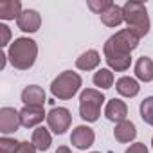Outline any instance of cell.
<instances>
[{"label":"cell","mask_w":153,"mask_h":153,"mask_svg":"<svg viewBox=\"0 0 153 153\" xmlns=\"http://www.w3.org/2000/svg\"><path fill=\"white\" fill-rule=\"evenodd\" d=\"M105 96L97 88H85L79 94V115L87 123H96L101 115V106L105 103Z\"/></svg>","instance_id":"4"},{"label":"cell","mask_w":153,"mask_h":153,"mask_svg":"<svg viewBox=\"0 0 153 153\" xmlns=\"http://www.w3.org/2000/svg\"><path fill=\"white\" fill-rule=\"evenodd\" d=\"M56 153H72V151H70V148H67V146H59V148L56 149Z\"/></svg>","instance_id":"28"},{"label":"cell","mask_w":153,"mask_h":153,"mask_svg":"<svg viewBox=\"0 0 153 153\" xmlns=\"http://www.w3.org/2000/svg\"><path fill=\"white\" fill-rule=\"evenodd\" d=\"M90 153H99V151H90Z\"/></svg>","instance_id":"31"},{"label":"cell","mask_w":153,"mask_h":153,"mask_svg":"<svg viewBox=\"0 0 153 153\" xmlns=\"http://www.w3.org/2000/svg\"><path fill=\"white\" fill-rule=\"evenodd\" d=\"M105 115H106V119L108 121H112V123H121V121H126V117H128V106H126V103L124 101H121V99H110L108 103H106V106H105Z\"/></svg>","instance_id":"13"},{"label":"cell","mask_w":153,"mask_h":153,"mask_svg":"<svg viewBox=\"0 0 153 153\" xmlns=\"http://www.w3.org/2000/svg\"><path fill=\"white\" fill-rule=\"evenodd\" d=\"M99 63H101V56L94 49L85 51L78 59H76V67H78L79 70H94V68L99 67Z\"/></svg>","instance_id":"18"},{"label":"cell","mask_w":153,"mask_h":153,"mask_svg":"<svg viewBox=\"0 0 153 153\" xmlns=\"http://www.w3.org/2000/svg\"><path fill=\"white\" fill-rule=\"evenodd\" d=\"M135 78L142 83L153 81V59L148 56H140L135 63Z\"/></svg>","instance_id":"16"},{"label":"cell","mask_w":153,"mask_h":153,"mask_svg":"<svg viewBox=\"0 0 153 153\" xmlns=\"http://www.w3.org/2000/svg\"><path fill=\"white\" fill-rule=\"evenodd\" d=\"M92 81H94V85H96L97 88H103V90L112 88V87H114V72H112L110 68H99V70L94 74Z\"/></svg>","instance_id":"21"},{"label":"cell","mask_w":153,"mask_h":153,"mask_svg":"<svg viewBox=\"0 0 153 153\" xmlns=\"http://www.w3.org/2000/svg\"><path fill=\"white\" fill-rule=\"evenodd\" d=\"M114 137H115L117 142L128 144V142L135 140V137H137V128H135V124H133L131 121H128V119H126V121H121V123H117L115 128H114Z\"/></svg>","instance_id":"14"},{"label":"cell","mask_w":153,"mask_h":153,"mask_svg":"<svg viewBox=\"0 0 153 153\" xmlns=\"http://www.w3.org/2000/svg\"><path fill=\"white\" fill-rule=\"evenodd\" d=\"M16 25H18V29L24 31V33H36V31L40 29V25H42V16H40V13L34 11V9H25V11H22V15L18 16Z\"/></svg>","instance_id":"11"},{"label":"cell","mask_w":153,"mask_h":153,"mask_svg":"<svg viewBox=\"0 0 153 153\" xmlns=\"http://www.w3.org/2000/svg\"><path fill=\"white\" fill-rule=\"evenodd\" d=\"M103 52H105V61L108 65L110 70H115V72H126L131 65V56L128 52H123L115 47H112L108 42L105 43L103 47Z\"/></svg>","instance_id":"6"},{"label":"cell","mask_w":153,"mask_h":153,"mask_svg":"<svg viewBox=\"0 0 153 153\" xmlns=\"http://www.w3.org/2000/svg\"><path fill=\"white\" fill-rule=\"evenodd\" d=\"M87 6H88V9H90L92 13H96V15L101 16L105 11H108V9L114 6V2H112V0H88Z\"/></svg>","instance_id":"23"},{"label":"cell","mask_w":153,"mask_h":153,"mask_svg":"<svg viewBox=\"0 0 153 153\" xmlns=\"http://www.w3.org/2000/svg\"><path fill=\"white\" fill-rule=\"evenodd\" d=\"M124 153H149V151H148V148H146L144 142H133V144H130L126 148Z\"/></svg>","instance_id":"26"},{"label":"cell","mask_w":153,"mask_h":153,"mask_svg":"<svg viewBox=\"0 0 153 153\" xmlns=\"http://www.w3.org/2000/svg\"><path fill=\"white\" fill-rule=\"evenodd\" d=\"M38 58V45L31 38H16L7 49L9 63L18 70H29Z\"/></svg>","instance_id":"1"},{"label":"cell","mask_w":153,"mask_h":153,"mask_svg":"<svg viewBox=\"0 0 153 153\" xmlns=\"http://www.w3.org/2000/svg\"><path fill=\"white\" fill-rule=\"evenodd\" d=\"M115 90L119 92V96L123 97H135L140 90V85L135 78H130V76H123L115 81Z\"/></svg>","instance_id":"15"},{"label":"cell","mask_w":153,"mask_h":153,"mask_svg":"<svg viewBox=\"0 0 153 153\" xmlns=\"http://www.w3.org/2000/svg\"><path fill=\"white\" fill-rule=\"evenodd\" d=\"M139 112H140V117H142V121H144L146 124L153 126V96L146 97V99L140 103V106H139Z\"/></svg>","instance_id":"22"},{"label":"cell","mask_w":153,"mask_h":153,"mask_svg":"<svg viewBox=\"0 0 153 153\" xmlns=\"http://www.w3.org/2000/svg\"><path fill=\"white\" fill-rule=\"evenodd\" d=\"M20 99L25 106H38V108H43L47 97H45V90L38 85H29L22 90L20 94Z\"/></svg>","instance_id":"10"},{"label":"cell","mask_w":153,"mask_h":153,"mask_svg":"<svg viewBox=\"0 0 153 153\" xmlns=\"http://www.w3.org/2000/svg\"><path fill=\"white\" fill-rule=\"evenodd\" d=\"M101 22L106 25V27H119L123 22H124V15H123V7L114 4L108 11H105L101 16Z\"/></svg>","instance_id":"20"},{"label":"cell","mask_w":153,"mask_h":153,"mask_svg":"<svg viewBox=\"0 0 153 153\" xmlns=\"http://www.w3.org/2000/svg\"><path fill=\"white\" fill-rule=\"evenodd\" d=\"M38 149H36V146L33 144V142H29V140H22L20 142V149H18V153H36Z\"/></svg>","instance_id":"27"},{"label":"cell","mask_w":153,"mask_h":153,"mask_svg":"<svg viewBox=\"0 0 153 153\" xmlns=\"http://www.w3.org/2000/svg\"><path fill=\"white\" fill-rule=\"evenodd\" d=\"M70 124H72V115L70 110L65 106H54L47 114V126L56 135H63L70 128Z\"/></svg>","instance_id":"5"},{"label":"cell","mask_w":153,"mask_h":153,"mask_svg":"<svg viewBox=\"0 0 153 153\" xmlns=\"http://www.w3.org/2000/svg\"><path fill=\"white\" fill-rule=\"evenodd\" d=\"M11 42V29L6 24H0V47H7Z\"/></svg>","instance_id":"25"},{"label":"cell","mask_w":153,"mask_h":153,"mask_svg":"<svg viewBox=\"0 0 153 153\" xmlns=\"http://www.w3.org/2000/svg\"><path fill=\"white\" fill-rule=\"evenodd\" d=\"M22 126L20 121V112L13 106H2L0 108V131L2 135L15 133Z\"/></svg>","instance_id":"8"},{"label":"cell","mask_w":153,"mask_h":153,"mask_svg":"<svg viewBox=\"0 0 153 153\" xmlns=\"http://www.w3.org/2000/svg\"><path fill=\"white\" fill-rule=\"evenodd\" d=\"M123 15H124V24L128 25L130 31H133L139 38H144L149 33V16L146 4L142 2H126L123 6Z\"/></svg>","instance_id":"2"},{"label":"cell","mask_w":153,"mask_h":153,"mask_svg":"<svg viewBox=\"0 0 153 153\" xmlns=\"http://www.w3.org/2000/svg\"><path fill=\"white\" fill-rule=\"evenodd\" d=\"M43 119H47V114L43 112V108L38 106H24L20 110V121L24 128H38L40 123H43Z\"/></svg>","instance_id":"12"},{"label":"cell","mask_w":153,"mask_h":153,"mask_svg":"<svg viewBox=\"0 0 153 153\" xmlns=\"http://www.w3.org/2000/svg\"><path fill=\"white\" fill-rule=\"evenodd\" d=\"M18 149H20V142L16 139H11L7 135L0 139V151L2 153H18Z\"/></svg>","instance_id":"24"},{"label":"cell","mask_w":153,"mask_h":153,"mask_svg":"<svg viewBox=\"0 0 153 153\" xmlns=\"http://www.w3.org/2000/svg\"><path fill=\"white\" fill-rule=\"evenodd\" d=\"M83 85V79L78 72H72V70H65L61 74H58L56 78L51 83V94L61 101H68L72 99L76 94L79 92Z\"/></svg>","instance_id":"3"},{"label":"cell","mask_w":153,"mask_h":153,"mask_svg":"<svg viewBox=\"0 0 153 153\" xmlns=\"http://www.w3.org/2000/svg\"><path fill=\"white\" fill-rule=\"evenodd\" d=\"M22 15L20 0H2L0 2V18L2 20H18Z\"/></svg>","instance_id":"17"},{"label":"cell","mask_w":153,"mask_h":153,"mask_svg":"<svg viewBox=\"0 0 153 153\" xmlns=\"http://www.w3.org/2000/svg\"><path fill=\"white\" fill-rule=\"evenodd\" d=\"M94 140H96V133H94V130H92L90 126H87V124H79V126H76V128L72 130L70 142H72L74 148L85 151L87 148H90V146L94 144Z\"/></svg>","instance_id":"9"},{"label":"cell","mask_w":153,"mask_h":153,"mask_svg":"<svg viewBox=\"0 0 153 153\" xmlns=\"http://www.w3.org/2000/svg\"><path fill=\"white\" fill-rule=\"evenodd\" d=\"M151 148H153V137H151Z\"/></svg>","instance_id":"30"},{"label":"cell","mask_w":153,"mask_h":153,"mask_svg":"<svg viewBox=\"0 0 153 153\" xmlns=\"http://www.w3.org/2000/svg\"><path fill=\"white\" fill-rule=\"evenodd\" d=\"M106 42H108L112 47H115V49H119V51H123V52L131 54V51H135V49H137V45H139L140 38H139L133 31H130V29L126 27V29L117 31V33H115L114 36H110Z\"/></svg>","instance_id":"7"},{"label":"cell","mask_w":153,"mask_h":153,"mask_svg":"<svg viewBox=\"0 0 153 153\" xmlns=\"http://www.w3.org/2000/svg\"><path fill=\"white\" fill-rule=\"evenodd\" d=\"M0 58H2V63H0V68H4V67H6V61H7V54H4V52H2V54H0Z\"/></svg>","instance_id":"29"},{"label":"cell","mask_w":153,"mask_h":153,"mask_svg":"<svg viewBox=\"0 0 153 153\" xmlns=\"http://www.w3.org/2000/svg\"><path fill=\"white\" fill-rule=\"evenodd\" d=\"M31 142L36 146L38 151H47L52 144V137H51V131L49 128H43V126H38L34 131H33V137H31Z\"/></svg>","instance_id":"19"}]
</instances>
